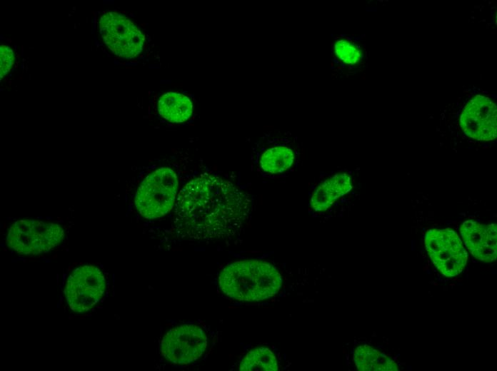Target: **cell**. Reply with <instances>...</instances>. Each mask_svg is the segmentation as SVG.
<instances>
[{"label":"cell","mask_w":497,"mask_h":371,"mask_svg":"<svg viewBox=\"0 0 497 371\" xmlns=\"http://www.w3.org/2000/svg\"><path fill=\"white\" fill-rule=\"evenodd\" d=\"M250 195L221 176L202 173L179 191L174 230L184 239L212 240L235 235L248 219Z\"/></svg>","instance_id":"cell-1"},{"label":"cell","mask_w":497,"mask_h":371,"mask_svg":"<svg viewBox=\"0 0 497 371\" xmlns=\"http://www.w3.org/2000/svg\"><path fill=\"white\" fill-rule=\"evenodd\" d=\"M282 283L277 268L260 260L233 262L219 275L221 290L230 298L244 302L271 298L280 290Z\"/></svg>","instance_id":"cell-2"},{"label":"cell","mask_w":497,"mask_h":371,"mask_svg":"<svg viewBox=\"0 0 497 371\" xmlns=\"http://www.w3.org/2000/svg\"><path fill=\"white\" fill-rule=\"evenodd\" d=\"M178 191L176 173L168 167L158 168L149 174L138 187L136 208L145 218H161L174 207Z\"/></svg>","instance_id":"cell-3"},{"label":"cell","mask_w":497,"mask_h":371,"mask_svg":"<svg viewBox=\"0 0 497 371\" xmlns=\"http://www.w3.org/2000/svg\"><path fill=\"white\" fill-rule=\"evenodd\" d=\"M64 229L58 224L35 220H19L9 229L6 243L23 255L45 253L64 240Z\"/></svg>","instance_id":"cell-4"},{"label":"cell","mask_w":497,"mask_h":371,"mask_svg":"<svg viewBox=\"0 0 497 371\" xmlns=\"http://www.w3.org/2000/svg\"><path fill=\"white\" fill-rule=\"evenodd\" d=\"M468 100L460 114L461 130L468 137L479 141L496 138V104L487 91L481 89L466 90Z\"/></svg>","instance_id":"cell-5"},{"label":"cell","mask_w":497,"mask_h":371,"mask_svg":"<svg viewBox=\"0 0 497 371\" xmlns=\"http://www.w3.org/2000/svg\"><path fill=\"white\" fill-rule=\"evenodd\" d=\"M99 29L105 45L119 57L133 59L143 49L144 34L129 18L119 13L109 11L102 14Z\"/></svg>","instance_id":"cell-6"},{"label":"cell","mask_w":497,"mask_h":371,"mask_svg":"<svg viewBox=\"0 0 497 371\" xmlns=\"http://www.w3.org/2000/svg\"><path fill=\"white\" fill-rule=\"evenodd\" d=\"M425 246L433 265L445 277H455L464 269L467 253L454 230H429L425 235Z\"/></svg>","instance_id":"cell-7"},{"label":"cell","mask_w":497,"mask_h":371,"mask_svg":"<svg viewBox=\"0 0 497 371\" xmlns=\"http://www.w3.org/2000/svg\"><path fill=\"white\" fill-rule=\"evenodd\" d=\"M105 290L106 280L101 270L86 265L76 268L68 277L64 295L71 310L85 312L100 301Z\"/></svg>","instance_id":"cell-8"},{"label":"cell","mask_w":497,"mask_h":371,"mask_svg":"<svg viewBox=\"0 0 497 371\" xmlns=\"http://www.w3.org/2000/svg\"><path fill=\"white\" fill-rule=\"evenodd\" d=\"M207 337L195 325L176 327L166 333L161 343V353L170 362L186 365L196 361L206 350Z\"/></svg>","instance_id":"cell-9"},{"label":"cell","mask_w":497,"mask_h":371,"mask_svg":"<svg viewBox=\"0 0 497 371\" xmlns=\"http://www.w3.org/2000/svg\"><path fill=\"white\" fill-rule=\"evenodd\" d=\"M298 140L291 134L268 138L257 150L256 163L263 174L280 175L291 170L298 162Z\"/></svg>","instance_id":"cell-10"},{"label":"cell","mask_w":497,"mask_h":371,"mask_svg":"<svg viewBox=\"0 0 497 371\" xmlns=\"http://www.w3.org/2000/svg\"><path fill=\"white\" fill-rule=\"evenodd\" d=\"M368 55L363 36L339 34L331 41V69L334 77H348L363 71Z\"/></svg>","instance_id":"cell-11"},{"label":"cell","mask_w":497,"mask_h":371,"mask_svg":"<svg viewBox=\"0 0 497 371\" xmlns=\"http://www.w3.org/2000/svg\"><path fill=\"white\" fill-rule=\"evenodd\" d=\"M463 240L471 253L483 262L495 261L497 256V227L468 220L461 226Z\"/></svg>","instance_id":"cell-12"},{"label":"cell","mask_w":497,"mask_h":371,"mask_svg":"<svg viewBox=\"0 0 497 371\" xmlns=\"http://www.w3.org/2000/svg\"><path fill=\"white\" fill-rule=\"evenodd\" d=\"M351 188V177L346 173H337L321 181L315 188L311 197L310 207L316 213L324 212Z\"/></svg>","instance_id":"cell-13"},{"label":"cell","mask_w":497,"mask_h":371,"mask_svg":"<svg viewBox=\"0 0 497 371\" xmlns=\"http://www.w3.org/2000/svg\"><path fill=\"white\" fill-rule=\"evenodd\" d=\"M158 111L164 119L171 123H183L192 115L193 103L190 98L181 93L168 92L160 96Z\"/></svg>","instance_id":"cell-14"},{"label":"cell","mask_w":497,"mask_h":371,"mask_svg":"<svg viewBox=\"0 0 497 371\" xmlns=\"http://www.w3.org/2000/svg\"><path fill=\"white\" fill-rule=\"evenodd\" d=\"M353 362L361 371H396L395 361L368 345H359L353 352Z\"/></svg>","instance_id":"cell-15"},{"label":"cell","mask_w":497,"mask_h":371,"mask_svg":"<svg viewBox=\"0 0 497 371\" xmlns=\"http://www.w3.org/2000/svg\"><path fill=\"white\" fill-rule=\"evenodd\" d=\"M278 361L274 353L268 347H259L249 351L239 366L241 371H276Z\"/></svg>","instance_id":"cell-16"},{"label":"cell","mask_w":497,"mask_h":371,"mask_svg":"<svg viewBox=\"0 0 497 371\" xmlns=\"http://www.w3.org/2000/svg\"><path fill=\"white\" fill-rule=\"evenodd\" d=\"M14 63L13 50L8 46L2 44L0 47V76L2 78L11 70Z\"/></svg>","instance_id":"cell-17"}]
</instances>
